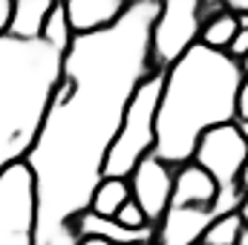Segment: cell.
<instances>
[{
	"label": "cell",
	"mask_w": 248,
	"mask_h": 245,
	"mask_svg": "<svg viewBox=\"0 0 248 245\" xmlns=\"http://www.w3.org/2000/svg\"><path fill=\"white\" fill-rule=\"evenodd\" d=\"M219 199V187L208 170L196 162H187L173 170V196L170 208H211Z\"/></svg>",
	"instance_id": "8fae6325"
},
{
	"label": "cell",
	"mask_w": 248,
	"mask_h": 245,
	"mask_svg": "<svg viewBox=\"0 0 248 245\" xmlns=\"http://www.w3.org/2000/svg\"><path fill=\"white\" fill-rule=\"evenodd\" d=\"M243 225L246 222H243L240 211H231V214H225V216H219V219H214L208 225V231L202 234L199 245H237Z\"/></svg>",
	"instance_id": "e0dca14e"
},
{
	"label": "cell",
	"mask_w": 248,
	"mask_h": 245,
	"mask_svg": "<svg viewBox=\"0 0 248 245\" xmlns=\"http://www.w3.org/2000/svg\"><path fill=\"white\" fill-rule=\"evenodd\" d=\"M240 32V20L231 15V12H217L211 15L208 20H202V32H199V44L208 46V49H217V52H228L234 35Z\"/></svg>",
	"instance_id": "9a60e30c"
},
{
	"label": "cell",
	"mask_w": 248,
	"mask_h": 245,
	"mask_svg": "<svg viewBox=\"0 0 248 245\" xmlns=\"http://www.w3.org/2000/svg\"><path fill=\"white\" fill-rule=\"evenodd\" d=\"M124 9H127L124 0H69V3H63L66 20H69V29L75 38L98 35V32L116 26Z\"/></svg>",
	"instance_id": "30bf717a"
},
{
	"label": "cell",
	"mask_w": 248,
	"mask_h": 245,
	"mask_svg": "<svg viewBox=\"0 0 248 245\" xmlns=\"http://www.w3.org/2000/svg\"><path fill=\"white\" fill-rule=\"evenodd\" d=\"M243 182H246V187H248V165H246V173H243Z\"/></svg>",
	"instance_id": "484cf974"
},
{
	"label": "cell",
	"mask_w": 248,
	"mask_h": 245,
	"mask_svg": "<svg viewBox=\"0 0 248 245\" xmlns=\"http://www.w3.org/2000/svg\"><path fill=\"white\" fill-rule=\"evenodd\" d=\"M130 199L133 196H130V182L127 179H101L98 187L93 190V199H90L87 211H93L98 216H107V219H116V214Z\"/></svg>",
	"instance_id": "5bb4252c"
},
{
	"label": "cell",
	"mask_w": 248,
	"mask_h": 245,
	"mask_svg": "<svg viewBox=\"0 0 248 245\" xmlns=\"http://www.w3.org/2000/svg\"><path fill=\"white\" fill-rule=\"evenodd\" d=\"M130 196L133 202L141 208V214L147 216L150 225H159L162 216L170 208V196H173V168L165 165L159 156H144L136 170L130 173Z\"/></svg>",
	"instance_id": "ba28073f"
},
{
	"label": "cell",
	"mask_w": 248,
	"mask_h": 245,
	"mask_svg": "<svg viewBox=\"0 0 248 245\" xmlns=\"http://www.w3.org/2000/svg\"><path fill=\"white\" fill-rule=\"evenodd\" d=\"M159 0L127 3L116 26L75 38L61 61L26 168L35 179L38 245H78L75 219L104 179L107 150L136 87L150 72V26Z\"/></svg>",
	"instance_id": "6da1fadb"
},
{
	"label": "cell",
	"mask_w": 248,
	"mask_h": 245,
	"mask_svg": "<svg viewBox=\"0 0 248 245\" xmlns=\"http://www.w3.org/2000/svg\"><path fill=\"white\" fill-rule=\"evenodd\" d=\"M162 95V75H147L127 101L122 127L104 159V179H130L136 165L156 147V110Z\"/></svg>",
	"instance_id": "277c9868"
},
{
	"label": "cell",
	"mask_w": 248,
	"mask_h": 245,
	"mask_svg": "<svg viewBox=\"0 0 248 245\" xmlns=\"http://www.w3.org/2000/svg\"><path fill=\"white\" fill-rule=\"evenodd\" d=\"M225 6V12H231L234 17H248V0H228V3H222Z\"/></svg>",
	"instance_id": "44dd1931"
},
{
	"label": "cell",
	"mask_w": 248,
	"mask_h": 245,
	"mask_svg": "<svg viewBox=\"0 0 248 245\" xmlns=\"http://www.w3.org/2000/svg\"><path fill=\"white\" fill-rule=\"evenodd\" d=\"M237 245H248V225H243V231H240V240Z\"/></svg>",
	"instance_id": "d4e9b609"
},
{
	"label": "cell",
	"mask_w": 248,
	"mask_h": 245,
	"mask_svg": "<svg viewBox=\"0 0 248 245\" xmlns=\"http://www.w3.org/2000/svg\"><path fill=\"white\" fill-rule=\"evenodd\" d=\"M75 237H101L110 245H139V243L156 245V225L133 231V228H124L116 219H107V216H98L93 211H84L75 219Z\"/></svg>",
	"instance_id": "7c38bea8"
},
{
	"label": "cell",
	"mask_w": 248,
	"mask_h": 245,
	"mask_svg": "<svg viewBox=\"0 0 248 245\" xmlns=\"http://www.w3.org/2000/svg\"><path fill=\"white\" fill-rule=\"evenodd\" d=\"M52 6H55L52 0H17V3H12V17H9L6 38L23 41V44L41 41L44 23H46Z\"/></svg>",
	"instance_id": "4fadbf2b"
},
{
	"label": "cell",
	"mask_w": 248,
	"mask_h": 245,
	"mask_svg": "<svg viewBox=\"0 0 248 245\" xmlns=\"http://www.w3.org/2000/svg\"><path fill=\"white\" fill-rule=\"evenodd\" d=\"M139 245H153V243H139Z\"/></svg>",
	"instance_id": "83f0119b"
},
{
	"label": "cell",
	"mask_w": 248,
	"mask_h": 245,
	"mask_svg": "<svg viewBox=\"0 0 248 245\" xmlns=\"http://www.w3.org/2000/svg\"><path fill=\"white\" fill-rule=\"evenodd\" d=\"M234 124H237V130H240V136H243V138L248 141V122H246V119H237Z\"/></svg>",
	"instance_id": "cb8c5ba5"
},
{
	"label": "cell",
	"mask_w": 248,
	"mask_h": 245,
	"mask_svg": "<svg viewBox=\"0 0 248 245\" xmlns=\"http://www.w3.org/2000/svg\"><path fill=\"white\" fill-rule=\"evenodd\" d=\"M0 245H38L35 179L26 162L0 176Z\"/></svg>",
	"instance_id": "52a82bcc"
},
{
	"label": "cell",
	"mask_w": 248,
	"mask_h": 245,
	"mask_svg": "<svg viewBox=\"0 0 248 245\" xmlns=\"http://www.w3.org/2000/svg\"><path fill=\"white\" fill-rule=\"evenodd\" d=\"M116 222H122L124 228H133V231H139V228H147V225H150V222H147V216L141 214V208H139L133 199H130L122 211L116 214Z\"/></svg>",
	"instance_id": "ac0fdd59"
},
{
	"label": "cell",
	"mask_w": 248,
	"mask_h": 245,
	"mask_svg": "<svg viewBox=\"0 0 248 245\" xmlns=\"http://www.w3.org/2000/svg\"><path fill=\"white\" fill-rule=\"evenodd\" d=\"M190 162H196L202 170L214 176V182L219 187L217 202L225 211H240V202L246 196L243 173L248 165V141L240 136L237 124H219L202 133Z\"/></svg>",
	"instance_id": "5b68a950"
},
{
	"label": "cell",
	"mask_w": 248,
	"mask_h": 245,
	"mask_svg": "<svg viewBox=\"0 0 248 245\" xmlns=\"http://www.w3.org/2000/svg\"><path fill=\"white\" fill-rule=\"evenodd\" d=\"M41 41H44L46 46H52L55 52H61V55H66V49L72 46L75 35H72V29H69L66 12H63V3H55V6H52L49 17H46V23H44V35H41Z\"/></svg>",
	"instance_id": "2e32d148"
},
{
	"label": "cell",
	"mask_w": 248,
	"mask_h": 245,
	"mask_svg": "<svg viewBox=\"0 0 248 245\" xmlns=\"http://www.w3.org/2000/svg\"><path fill=\"white\" fill-rule=\"evenodd\" d=\"M237 119L248 122V72L243 78V87H240V98H237Z\"/></svg>",
	"instance_id": "d6986e66"
},
{
	"label": "cell",
	"mask_w": 248,
	"mask_h": 245,
	"mask_svg": "<svg viewBox=\"0 0 248 245\" xmlns=\"http://www.w3.org/2000/svg\"><path fill=\"white\" fill-rule=\"evenodd\" d=\"M240 66H243V72H248V58H246L243 63H240Z\"/></svg>",
	"instance_id": "4316f807"
},
{
	"label": "cell",
	"mask_w": 248,
	"mask_h": 245,
	"mask_svg": "<svg viewBox=\"0 0 248 245\" xmlns=\"http://www.w3.org/2000/svg\"><path fill=\"white\" fill-rule=\"evenodd\" d=\"M9 17H12V0H0V38L9 32Z\"/></svg>",
	"instance_id": "ffe728a7"
},
{
	"label": "cell",
	"mask_w": 248,
	"mask_h": 245,
	"mask_svg": "<svg viewBox=\"0 0 248 245\" xmlns=\"http://www.w3.org/2000/svg\"><path fill=\"white\" fill-rule=\"evenodd\" d=\"M78 245H110V243L101 240V237H78Z\"/></svg>",
	"instance_id": "7402d4cb"
},
{
	"label": "cell",
	"mask_w": 248,
	"mask_h": 245,
	"mask_svg": "<svg viewBox=\"0 0 248 245\" xmlns=\"http://www.w3.org/2000/svg\"><path fill=\"white\" fill-rule=\"evenodd\" d=\"M240 216H243V222L248 225V187H246V196H243V202H240Z\"/></svg>",
	"instance_id": "603a6c76"
},
{
	"label": "cell",
	"mask_w": 248,
	"mask_h": 245,
	"mask_svg": "<svg viewBox=\"0 0 248 245\" xmlns=\"http://www.w3.org/2000/svg\"><path fill=\"white\" fill-rule=\"evenodd\" d=\"M225 211L214 202L211 208H168L156 225V245H199L202 234Z\"/></svg>",
	"instance_id": "9c48e42d"
},
{
	"label": "cell",
	"mask_w": 248,
	"mask_h": 245,
	"mask_svg": "<svg viewBox=\"0 0 248 245\" xmlns=\"http://www.w3.org/2000/svg\"><path fill=\"white\" fill-rule=\"evenodd\" d=\"M243 66L228 52L190 46L162 75V95L156 110V147L173 170L193 159V150L211 127L237 122V98L243 87Z\"/></svg>",
	"instance_id": "7a4b0ae2"
},
{
	"label": "cell",
	"mask_w": 248,
	"mask_h": 245,
	"mask_svg": "<svg viewBox=\"0 0 248 245\" xmlns=\"http://www.w3.org/2000/svg\"><path fill=\"white\" fill-rule=\"evenodd\" d=\"M63 55L44 41L0 38V176L35 144Z\"/></svg>",
	"instance_id": "3957f363"
},
{
	"label": "cell",
	"mask_w": 248,
	"mask_h": 245,
	"mask_svg": "<svg viewBox=\"0 0 248 245\" xmlns=\"http://www.w3.org/2000/svg\"><path fill=\"white\" fill-rule=\"evenodd\" d=\"M202 0H159L150 26V72L165 75L190 46L199 44Z\"/></svg>",
	"instance_id": "8992f818"
}]
</instances>
